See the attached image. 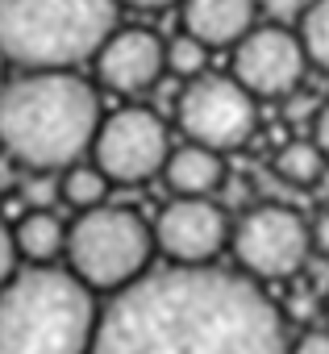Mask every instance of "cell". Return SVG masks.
Masks as SVG:
<instances>
[{
  "mask_svg": "<svg viewBox=\"0 0 329 354\" xmlns=\"http://www.w3.org/2000/svg\"><path fill=\"white\" fill-rule=\"evenodd\" d=\"M13 234H17L21 259H30V263H55V259L67 250V225H63L50 209H30V213L13 225Z\"/></svg>",
  "mask_w": 329,
  "mask_h": 354,
  "instance_id": "obj_14",
  "label": "cell"
},
{
  "mask_svg": "<svg viewBox=\"0 0 329 354\" xmlns=\"http://www.w3.org/2000/svg\"><path fill=\"white\" fill-rule=\"evenodd\" d=\"M121 0H0V55L26 71L96 59Z\"/></svg>",
  "mask_w": 329,
  "mask_h": 354,
  "instance_id": "obj_4",
  "label": "cell"
},
{
  "mask_svg": "<svg viewBox=\"0 0 329 354\" xmlns=\"http://www.w3.org/2000/svg\"><path fill=\"white\" fill-rule=\"evenodd\" d=\"M325 167H329V154L321 150L317 138H312V142H304V138L283 142L279 154H275V175H279L283 184H292V188H312V184H321Z\"/></svg>",
  "mask_w": 329,
  "mask_h": 354,
  "instance_id": "obj_15",
  "label": "cell"
},
{
  "mask_svg": "<svg viewBox=\"0 0 329 354\" xmlns=\"http://www.w3.org/2000/svg\"><path fill=\"white\" fill-rule=\"evenodd\" d=\"M209 42H200L196 34H180V38H171L167 42V71L171 75H180V80H196V75H205V67H209Z\"/></svg>",
  "mask_w": 329,
  "mask_h": 354,
  "instance_id": "obj_18",
  "label": "cell"
},
{
  "mask_svg": "<svg viewBox=\"0 0 329 354\" xmlns=\"http://www.w3.org/2000/svg\"><path fill=\"white\" fill-rule=\"evenodd\" d=\"M121 5H129V9H146V13H154V9H167V5H176V0H121Z\"/></svg>",
  "mask_w": 329,
  "mask_h": 354,
  "instance_id": "obj_23",
  "label": "cell"
},
{
  "mask_svg": "<svg viewBox=\"0 0 329 354\" xmlns=\"http://www.w3.org/2000/svg\"><path fill=\"white\" fill-rule=\"evenodd\" d=\"M162 180H167V188L180 192V196H213L225 184V158L213 146L188 142V146L171 150L167 167H162Z\"/></svg>",
  "mask_w": 329,
  "mask_h": 354,
  "instance_id": "obj_13",
  "label": "cell"
},
{
  "mask_svg": "<svg viewBox=\"0 0 329 354\" xmlns=\"http://www.w3.org/2000/svg\"><path fill=\"white\" fill-rule=\"evenodd\" d=\"M5 63H9V59H5V55H0V88H5V84H9V80H5Z\"/></svg>",
  "mask_w": 329,
  "mask_h": 354,
  "instance_id": "obj_24",
  "label": "cell"
},
{
  "mask_svg": "<svg viewBox=\"0 0 329 354\" xmlns=\"http://www.w3.org/2000/svg\"><path fill=\"white\" fill-rule=\"evenodd\" d=\"M154 246H158L154 230L125 205L84 209L79 221L67 230L71 271L92 292H121L133 279H142Z\"/></svg>",
  "mask_w": 329,
  "mask_h": 354,
  "instance_id": "obj_5",
  "label": "cell"
},
{
  "mask_svg": "<svg viewBox=\"0 0 329 354\" xmlns=\"http://www.w3.org/2000/svg\"><path fill=\"white\" fill-rule=\"evenodd\" d=\"M258 21V0H184V30L200 42L238 46Z\"/></svg>",
  "mask_w": 329,
  "mask_h": 354,
  "instance_id": "obj_12",
  "label": "cell"
},
{
  "mask_svg": "<svg viewBox=\"0 0 329 354\" xmlns=\"http://www.w3.org/2000/svg\"><path fill=\"white\" fill-rule=\"evenodd\" d=\"M96 80L117 96H138L167 71V42L150 30H113L96 50Z\"/></svg>",
  "mask_w": 329,
  "mask_h": 354,
  "instance_id": "obj_11",
  "label": "cell"
},
{
  "mask_svg": "<svg viewBox=\"0 0 329 354\" xmlns=\"http://www.w3.org/2000/svg\"><path fill=\"white\" fill-rule=\"evenodd\" d=\"M325 317H329V300H325Z\"/></svg>",
  "mask_w": 329,
  "mask_h": 354,
  "instance_id": "obj_25",
  "label": "cell"
},
{
  "mask_svg": "<svg viewBox=\"0 0 329 354\" xmlns=\"http://www.w3.org/2000/svg\"><path fill=\"white\" fill-rule=\"evenodd\" d=\"M312 138L321 142V150L329 154V100L317 109V117H312Z\"/></svg>",
  "mask_w": 329,
  "mask_h": 354,
  "instance_id": "obj_21",
  "label": "cell"
},
{
  "mask_svg": "<svg viewBox=\"0 0 329 354\" xmlns=\"http://www.w3.org/2000/svg\"><path fill=\"white\" fill-rule=\"evenodd\" d=\"M100 313L75 271L34 263L0 288V354H88Z\"/></svg>",
  "mask_w": 329,
  "mask_h": 354,
  "instance_id": "obj_3",
  "label": "cell"
},
{
  "mask_svg": "<svg viewBox=\"0 0 329 354\" xmlns=\"http://www.w3.org/2000/svg\"><path fill=\"white\" fill-rule=\"evenodd\" d=\"M308 50L300 42V30L288 26H254L234 46V75L254 96H292L304 80Z\"/></svg>",
  "mask_w": 329,
  "mask_h": 354,
  "instance_id": "obj_9",
  "label": "cell"
},
{
  "mask_svg": "<svg viewBox=\"0 0 329 354\" xmlns=\"http://www.w3.org/2000/svg\"><path fill=\"white\" fill-rule=\"evenodd\" d=\"M0 146H5V142H0Z\"/></svg>",
  "mask_w": 329,
  "mask_h": 354,
  "instance_id": "obj_26",
  "label": "cell"
},
{
  "mask_svg": "<svg viewBox=\"0 0 329 354\" xmlns=\"http://www.w3.org/2000/svg\"><path fill=\"white\" fill-rule=\"evenodd\" d=\"M96 167L113 184H146L158 175L171 158V138L158 113L150 109H117L113 117L100 121L96 142H92Z\"/></svg>",
  "mask_w": 329,
  "mask_h": 354,
  "instance_id": "obj_8",
  "label": "cell"
},
{
  "mask_svg": "<svg viewBox=\"0 0 329 354\" xmlns=\"http://www.w3.org/2000/svg\"><path fill=\"white\" fill-rule=\"evenodd\" d=\"M258 96L238 80V75H196L188 80V88L180 92L176 117L180 129L188 133V142L213 146V150H238L250 142L254 125H258Z\"/></svg>",
  "mask_w": 329,
  "mask_h": 354,
  "instance_id": "obj_6",
  "label": "cell"
},
{
  "mask_svg": "<svg viewBox=\"0 0 329 354\" xmlns=\"http://www.w3.org/2000/svg\"><path fill=\"white\" fill-rule=\"evenodd\" d=\"M88 354H292L279 304L254 275L171 263L113 292Z\"/></svg>",
  "mask_w": 329,
  "mask_h": 354,
  "instance_id": "obj_1",
  "label": "cell"
},
{
  "mask_svg": "<svg viewBox=\"0 0 329 354\" xmlns=\"http://www.w3.org/2000/svg\"><path fill=\"white\" fill-rule=\"evenodd\" d=\"M292 354H329V329L300 333V337L292 342Z\"/></svg>",
  "mask_w": 329,
  "mask_h": 354,
  "instance_id": "obj_20",
  "label": "cell"
},
{
  "mask_svg": "<svg viewBox=\"0 0 329 354\" xmlns=\"http://www.w3.org/2000/svg\"><path fill=\"white\" fill-rule=\"evenodd\" d=\"M312 246L329 259V209H325V213L317 217V225H312Z\"/></svg>",
  "mask_w": 329,
  "mask_h": 354,
  "instance_id": "obj_22",
  "label": "cell"
},
{
  "mask_svg": "<svg viewBox=\"0 0 329 354\" xmlns=\"http://www.w3.org/2000/svg\"><path fill=\"white\" fill-rule=\"evenodd\" d=\"M96 129L100 96L71 67L26 71L0 88V142L30 171H67Z\"/></svg>",
  "mask_w": 329,
  "mask_h": 354,
  "instance_id": "obj_2",
  "label": "cell"
},
{
  "mask_svg": "<svg viewBox=\"0 0 329 354\" xmlns=\"http://www.w3.org/2000/svg\"><path fill=\"white\" fill-rule=\"evenodd\" d=\"M300 42L308 50V63L329 71V0H312L300 13Z\"/></svg>",
  "mask_w": 329,
  "mask_h": 354,
  "instance_id": "obj_17",
  "label": "cell"
},
{
  "mask_svg": "<svg viewBox=\"0 0 329 354\" xmlns=\"http://www.w3.org/2000/svg\"><path fill=\"white\" fill-rule=\"evenodd\" d=\"M154 238H158V250L171 263L200 267V263H213L225 250L234 230H229L225 209L213 205L209 196H176L167 209L158 213Z\"/></svg>",
  "mask_w": 329,
  "mask_h": 354,
  "instance_id": "obj_10",
  "label": "cell"
},
{
  "mask_svg": "<svg viewBox=\"0 0 329 354\" xmlns=\"http://www.w3.org/2000/svg\"><path fill=\"white\" fill-rule=\"evenodd\" d=\"M17 254H21V250H17V234L0 221V288L17 275Z\"/></svg>",
  "mask_w": 329,
  "mask_h": 354,
  "instance_id": "obj_19",
  "label": "cell"
},
{
  "mask_svg": "<svg viewBox=\"0 0 329 354\" xmlns=\"http://www.w3.org/2000/svg\"><path fill=\"white\" fill-rule=\"evenodd\" d=\"M109 175L92 162V167H84V162H71L63 175H59V188H63V201L71 205V209H96V205H104V196H109Z\"/></svg>",
  "mask_w": 329,
  "mask_h": 354,
  "instance_id": "obj_16",
  "label": "cell"
},
{
  "mask_svg": "<svg viewBox=\"0 0 329 354\" xmlns=\"http://www.w3.org/2000/svg\"><path fill=\"white\" fill-rule=\"evenodd\" d=\"M229 246H234V259L246 275L292 279L312 250V230L288 205H258L234 225Z\"/></svg>",
  "mask_w": 329,
  "mask_h": 354,
  "instance_id": "obj_7",
  "label": "cell"
}]
</instances>
